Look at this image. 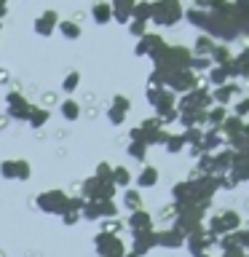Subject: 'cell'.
Returning a JSON list of instances; mask_svg holds the SVG:
<instances>
[{"label": "cell", "instance_id": "cell-58", "mask_svg": "<svg viewBox=\"0 0 249 257\" xmlns=\"http://www.w3.org/2000/svg\"><path fill=\"white\" fill-rule=\"evenodd\" d=\"M0 32H3V22H0Z\"/></svg>", "mask_w": 249, "mask_h": 257}, {"label": "cell", "instance_id": "cell-52", "mask_svg": "<svg viewBox=\"0 0 249 257\" xmlns=\"http://www.w3.org/2000/svg\"><path fill=\"white\" fill-rule=\"evenodd\" d=\"M110 104H115V107H120V110H132V99H129V96L126 94H115V96H112V102Z\"/></svg>", "mask_w": 249, "mask_h": 257}, {"label": "cell", "instance_id": "cell-3", "mask_svg": "<svg viewBox=\"0 0 249 257\" xmlns=\"http://www.w3.org/2000/svg\"><path fill=\"white\" fill-rule=\"evenodd\" d=\"M182 16H185L182 0H153L150 24H156V27H174V24L182 22Z\"/></svg>", "mask_w": 249, "mask_h": 257}, {"label": "cell", "instance_id": "cell-27", "mask_svg": "<svg viewBox=\"0 0 249 257\" xmlns=\"http://www.w3.org/2000/svg\"><path fill=\"white\" fill-rule=\"evenodd\" d=\"M126 222H129V230H150L153 228V217H150V212H145V209L129 212Z\"/></svg>", "mask_w": 249, "mask_h": 257}, {"label": "cell", "instance_id": "cell-14", "mask_svg": "<svg viewBox=\"0 0 249 257\" xmlns=\"http://www.w3.org/2000/svg\"><path fill=\"white\" fill-rule=\"evenodd\" d=\"M0 177H3V180L27 182L32 177V166H30V161H24V158H6V161H0Z\"/></svg>", "mask_w": 249, "mask_h": 257}, {"label": "cell", "instance_id": "cell-28", "mask_svg": "<svg viewBox=\"0 0 249 257\" xmlns=\"http://www.w3.org/2000/svg\"><path fill=\"white\" fill-rule=\"evenodd\" d=\"M206 19H209V11H206V8H196V6L185 8V16H182V22H188L190 27H196L198 32H204Z\"/></svg>", "mask_w": 249, "mask_h": 257}, {"label": "cell", "instance_id": "cell-6", "mask_svg": "<svg viewBox=\"0 0 249 257\" xmlns=\"http://www.w3.org/2000/svg\"><path fill=\"white\" fill-rule=\"evenodd\" d=\"M204 225L212 236H225V233L241 228V214L233 212V209H225V212H217V214H206Z\"/></svg>", "mask_w": 249, "mask_h": 257}, {"label": "cell", "instance_id": "cell-42", "mask_svg": "<svg viewBox=\"0 0 249 257\" xmlns=\"http://www.w3.org/2000/svg\"><path fill=\"white\" fill-rule=\"evenodd\" d=\"M212 62L214 64H225L233 56V51H230V43H214V48H212Z\"/></svg>", "mask_w": 249, "mask_h": 257}, {"label": "cell", "instance_id": "cell-24", "mask_svg": "<svg viewBox=\"0 0 249 257\" xmlns=\"http://www.w3.org/2000/svg\"><path fill=\"white\" fill-rule=\"evenodd\" d=\"M80 209H83V198H80V196L67 198V206L62 209L59 220H62L64 225H75V222H80Z\"/></svg>", "mask_w": 249, "mask_h": 257}, {"label": "cell", "instance_id": "cell-13", "mask_svg": "<svg viewBox=\"0 0 249 257\" xmlns=\"http://www.w3.org/2000/svg\"><path fill=\"white\" fill-rule=\"evenodd\" d=\"M153 110H156V115L164 120V123H174L177 118H180V110H177V94L174 91H169V88H164L158 96V102L153 104Z\"/></svg>", "mask_w": 249, "mask_h": 257}, {"label": "cell", "instance_id": "cell-44", "mask_svg": "<svg viewBox=\"0 0 249 257\" xmlns=\"http://www.w3.org/2000/svg\"><path fill=\"white\" fill-rule=\"evenodd\" d=\"M78 86H80V72L78 70H70L67 75L62 78V91L64 94H75Z\"/></svg>", "mask_w": 249, "mask_h": 257}, {"label": "cell", "instance_id": "cell-37", "mask_svg": "<svg viewBox=\"0 0 249 257\" xmlns=\"http://www.w3.org/2000/svg\"><path fill=\"white\" fill-rule=\"evenodd\" d=\"M120 201H123V206L129 209V212H134V209H142V190H137V188L120 190Z\"/></svg>", "mask_w": 249, "mask_h": 257}, {"label": "cell", "instance_id": "cell-19", "mask_svg": "<svg viewBox=\"0 0 249 257\" xmlns=\"http://www.w3.org/2000/svg\"><path fill=\"white\" fill-rule=\"evenodd\" d=\"M241 94V86L238 80H228V83L222 86H214L212 88V102L214 104H225V107H230L233 102H236V96Z\"/></svg>", "mask_w": 249, "mask_h": 257}, {"label": "cell", "instance_id": "cell-38", "mask_svg": "<svg viewBox=\"0 0 249 257\" xmlns=\"http://www.w3.org/2000/svg\"><path fill=\"white\" fill-rule=\"evenodd\" d=\"M48 118H51V112H48L46 107H38V104H32V110H30V115H27V123L32 128H43L48 123Z\"/></svg>", "mask_w": 249, "mask_h": 257}, {"label": "cell", "instance_id": "cell-56", "mask_svg": "<svg viewBox=\"0 0 249 257\" xmlns=\"http://www.w3.org/2000/svg\"><path fill=\"white\" fill-rule=\"evenodd\" d=\"M244 140H246V145H249V123L244 120Z\"/></svg>", "mask_w": 249, "mask_h": 257}, {"label": "cell", "instance_id": "cell-15", "mask_svg": "<svg viewBox=\"0 0 249 257\" xmlns=\"http://www.w3.org/2000/svg\"><path fill=\"white\" fill-rule=\"evenodd\" d=\"M30 110H32V102H27L22 96V91H8L6 94V112H8V118L11 120H24V123H27V115H30Z\"/></svg>", "mask_w": 249, "mask_h": 257}, {"label": "cell", "instance_id": "cell-23", "mask_svg": "<svg viewBox=\"0 0 249 257\" xmlns=\"http://www.w3.org/2000/svg\"><path fill=\"white\" fill-rule=\"evenodd\" d=\"M134 3H137V0H110V6H112V22L123 24V27H126V24L132 22Z\"/></svg>", "mask_w": 249, "mask_h": 257}, {"label": "cell", "instance_id": "cell-51", "mask_svg": "<svg viewBox=\"0 0 249 257\" xmlns=\"http://www.w3.org/2000/svg\"><path fill=\"white\" fill-rule=\"evenodd\" d=\"M161 91H164V88H161V86H150V83L145 86V99H148V104H150V107H153V104L158 102Z\"/></svg>", "mask_w": 249, "mask_h": 257}, {"label": "cell", "instance_id": "cell-10", "mask_svg": "<svg viewBox=\"0 0 249 257\" xmlns=\"http://www.w3.org/2000/svg\"><path fill=\"white\" fill-rule=\"evenodd\" d=\"M94 252L99 257H120L126 252V244H123V238H120L118 233L102 230V233L94 236Z\"/></svg>", "mask_w": 249, "mask_h": 257}, {"label": "cell", "instance_id": "cell-17", "mask_svg": "<svg viewBox=\"0 0 249 257\" xmlns=\"http://www.w3.org/2000/svg\"><path fill=\"white\" fill-rule=\"evenodd\" d=\"M62 16L54 11V8H46L40 16H35V22H32V30H35L38 38H51L56 32V24H59Z\"/></svg>", "mask_w": 249, "mask_h": 257}, {"label": "cell", "instance_id": "cell-55", "mask_svg": "<svg viewBox=\"0 0 249 257\" xmlns=\"http://www.w3.org/2000/svg\"><path fill=\"white\" fill-rule=\"evenodd\" d=\"M193 6H196V8H206V11H209V0H193Z\"/></svg>", "mask_w": 249, "mask_h": 257}, {"label": "cell", "instance_id": "cell-12", "mask_svg": "<svg viewBox=\"0 0 249 257\" xmlns=\"http://www.w3.org/2000/svg\"><path fill=\"white\" fill-rule=\"evenodd\" d=\"M217 244V236H212V233L206 230V225H198V228H193L188 236H185V249L196 257L201 252H209Z\"/></svg>", "mask_w": 249, "mask_h": 257}, {"label": "cell", "instance_id": "cell-40", "mask_svg": "<svg viewBox=\"0 0 249 257\" xmlns=\"http://www.w3.org/2000/svg\"><path fill=\"white\" fill-rule=\"evenodd\" d=\"M150 16H153V3H150V0H137L134 11H132V19H140V22L150 24Z\"/></svg>", "mask_w": 249, "mask_h": 257}, {"label": "cell", "instance_id": "cell-18", "mask_svg": "<svg viewBox=\"0 0 249 257\" xmlns=\"http://www.w3.org/2000/svg\"><path fill=\"white\" fill-rule=\"evenodd\" d=\"M150 249H156V230H132V249L129 252H134L137 257H145L150 252Z\"/></svg>", "mask_w": 249, "mask_h": 257}, {"label": "cell", "instance_id": "cell-54", "mask_svg": "<svg viewBox=\"0 0 249 257\" xmlns=\"http://www.w3.org/2000/svg\"><path fill=\"white\" fill-rule=\"evenodd\" d=\"M230 3H233L236 11H246V8H249V0H230Z\"/></svg>", "mask_w": 249, "mask_h": 257}, {"label": "cell", "instance_id": "cell-11", "mask_svg": "<svg viewBox=\"0 0 249 257\" xmlns=\"http://www.w3.org/2000/svg\"><path fill=\"white\" fill-rule=\"evenodd\" d=\"M67 193H64V190H43V193H38V196H35V206L40 209V212H43V214H56V217H59L62 214V209L64 206H67Z\"/></svg>", "mask_w": 249, "mask_h": 257}, {"label": "cell", "instance_id": "cell-41", "mask_svg": "<svg viewBox=\"0 0 249 257\" xmlns=\"http://www.w3.org/2000/svg\"><path fill=\"white\" fill-rule=\"evenodd\" d=\"M206 78H209V86H212V88L214 86H222V83H228V80H230L228 78V70H225L222 64H212V70L206 72Z\"/></svg>", "mask_w": 249, "mask_h": 257}, {"label": "cell", "instance_id": "cell-2", "mask_svg": "<svg viewBox=\"0 0 249 257\" xmlns=\"http://www.w3.org/2000/svg\"><path fill=\"white\" fill-rule=\"evenodd\" d=\"M150 62H153V67L166 70V72H172V70H190L193 51H190V46H172V43H166Z\"/></svg>", "mask_w": 249, "mask_h": 257}, {"label": "cell", "instance_id": "cell-47", "mask_svg": "<svg viewBox=\"0 0 249 257\" xmlns=\"http://www.w3.org/2000/svg\"><path fill=\"white\" fill-rule=\"evenodd\" d=\"M126 27H129V35H132V38L137 40V38H142L145 32L150 30V24H148V22H140V19H132V22L126 24Z\"/></svg>", "mask_w": 249, "mask_h": 257}, {"label": "cell", "instance_id": "cell-35", "mask_svg": "<svg viewBox=\"0 0 249 257\" xmlns=\"http://www.w3.org/2000/svg\"><path fill=\"white\" fill-rule=\"evenodd\" d=\"M230 115V110L225 107V104H212V107L206 110V126H214V128H220V123L225 118Z\"/></svg>", "mask_w": 249, "mask_h": 257}, {"label": "cell", "instance_id": "cell-29", "mask_svg": "<svg viewBox=\"0 0 249 257\" xmlns=\"http://www.w3.org/2000/svg\"><path fill=\"white\" fill-rule=\"evenodd\" d=\"M91 22L99 24V27H104L107 22H112V6H110V0H96V3L91 6Z\"/></svg>", "mask_w": 249, "mask_h": 257}, {"label": "cell", "instance_id": "cell-36", "mask_svg": "<svg viewBox=\"0 0 249 257\" xmlns=\"http://www.w3.org/2000/svg\"><path fill=\"white\" fill-rule=\"evenodd\" d=\"M148 150L150 148L142 140H129L126 153H129V158H132V161H137V164H145V161H148Z\"/></svg>", "mask_w": 249, "mask_h": 257}, {"label": "cell", "instance_id": "cell-33", "mask_svg": "<svg viewBox=\"0 0 249 257\" xmlns=\"http://www.w3.org/2000/svg\"><path fill=\"white\" fill-rule=\"evenodd\" d=\"M132 182H134V174L129 172L126 166H112V185H115L118 190L132 188Z\"/></svg>", "mask_w": 249, "mask_h": 257}, {"label": "cell", "instance_id": "cell-1", "mask_svg": "<svg viewBox=\"0 0 249 257\" xmlns=\"http://www.w3.org/2000/svg\"><path fill=\"white\" fill-rule=\"evenodd\" d=\"M206 35H212L214 40L220 43H230V40L241 38L238 35V22H236V8L233 3L222 11H209V19H206V27H204Z\"/></svg>", "mask_w": 249, "mask_h": 257}, {"label": "cell", "instance_id": "cell-57", "mask_svg": "<svg viewBox=\"0 0 249 257\" xmlns=\"http://www.w3.org/2000/svg\"><path fill=\"white\" fill-rule=\"evenodd\" d=\"M8 75H6V70H0V80H6Z\"/></svg>", "mask_w": 249, "mask_h": 257}, {"label": "cell", "instance_id": "cell-22", "mask_svg": "<svg viewBox=\"0 0 249 257\" xmlns=\"http://www.w3.org/2000/svg\"><path fill=\"white\" fill-rule=\"evenodd\" d=\"M161 180V172L156 166H142L140 172L134 174V185H137V190H150V188H156Z\"/></svg>", "mask_w": 249, "mask_h": 257}, {"label": "cell", "instance_id": "cell-9", "mask_svg": "<svg viewBox=\"0 0 249 257\" xmlns=\"http://www.w3.org/2000/svg\"><path fill=\"white\" fill-rule=\"evenodd\" d=\"M118 196V188L112 182H104L99 180V177H88V180H83V185H80V198L83 201H99V198H115Z\"/></svg>", "mask_w": 249, "mask_h": 257}, {"label": "cell", "instance_id": "cell-46", "mask_svg": "<svg viewBox=\"0 0 249 257\" xmlns=\"http://www.w3.org/2000/svg\"><path fill=\"white\" fill-rule=\"evenodd\" d=\"M212 64H214V62H212V56H193L190 70L198 75V72H209V70H212Z\"/></svg>", "mask_w": 249, "mask_h": 257}, {"label": "cell", "instance_id": "cell-31", "mask_svg": "<svg viewBox=\"0 0 249 257\" xmlns=\"http://www.w3.org/2000/svg\"><path fill=\"white\" fill-rule=\"evenodd\" d=\"M241 128H244V118H238V115H230L220 123V132H222V137H225V145H228V140L230 137H236V134H241Z\"/></svg>", "mask_w": 249, "mask_h": 257}, {"label": "cell", "instance_id": "cell-45", "mask_svg": "<svg viewBox=\"0 0 249 257\" xmlns=\"http://www.w3.org/2000/svg\"><path fill=\"white\" fill-rule=\"evenodd\" d=\"M126 115H129V112L115 107V104H110V107H107V123H112V126H123L126 123Z\"/></svg>", "mask_w": 249, "mask_h": 257}, {"label": "cell", "instance_id": "cell-50", "mask_svg": "<svg viewBox=\"0 0 249 257\" xmlns=\"http://www.w3.org/2000/svg\"><path fill=\"white\" fill-rule=\"evenodd\" d=\"M236 22H238V35L249 38V8L246 11H236Z\"/></svg>", "mask_w": 249, "mask_h": 257}, {"label": "cell", "instance_id": "cell-30", "mask_svg": "<svg viewBox=\"0 0 249 257\" xmlns=\"http://www.w3.org/2000/svg\"><path fill=\"white\" fill-rule=\"evenodd\" d=\"M214 43H217V40H214L212 35H206V32H198V38L193 40L190 51H193V56H209V54H212V48H214Z\"/></svg>", "mask_w": 249, "mask_h": 257}, {"label": "cell", "instance_id": "cell-34", "mask_svg": "<svg viewBox=\"0 0 249 257\" xmlns=\"http://www.w3.org/2000/svg\"><path fill=\"white\" fill-rule=\"evenodd\" d=\"M59 115L64 120H70V123H75V120L80 118V102H75L72 96H67V99L59 104Z\"/></svg>", "mask_w": 249, "mask_h": 257}, {"label": "cell", "instance_id": "cell-4", "mask_svg": "<svg viewBox=\"0 0 249 257\" xmlns=\"http://www.w3.org/2000/svg\"><path fill=\"white\" fill-rule=\"evenodd\" d=\"M120 214V206L115 204V198H99V201H83L80 209V220L96 222V220H112Z\"/></svg>", "mask_w": 249, "mask_h": 257}, {"label": "cell", "instance_id": "cell-16", "mask_svg": "<svg viewBox=\"0 0 249 257\" xmlns=\"http://www.w3.org/2000/svg\"><path fill=\"white\" fill-rule=\"evenodd\" d=\"M164 46H166L164 35H158V32H150V30H148L142 38H137V43H134V56H140V59H142V56H150V59H153V56H156Z\"/></svg>", "mask_w": 249, "mask_h": 257}, {"label": "cell", "instance_id": "cell-5", "mask_svg": "<svg viewBox=\"0 0 249 257\" xmlns=\"http://www.w3.org/2000/svg\"><path fill=\"white\" fill-rule=\"evenodd\" d=\"M212 104H214V102H212V88H209V86H201V83L193 88V91L177 96V110H180V112L209 110Z\"/></svg>", "mask_w": 249, "mask_h": 257}, {"label": "cell", "instance_id": "cell-20", "mask_svg": "<svg viewBox=\"0 0 249 257\" xmlns=\"http://www.w3.org/2000/svg\"><path fill=\"white\" fill-rule=\"evenodd\" d=\"M156 246L161 249H182L185 246V233H180L172 225V228H164V230H156Z\"/></svg>", "mask_w": 249, "mask_h": 257}, {"label": "cell", "instance_id": "cell-21", "mask_svg": "<svg viewBox=\"0 0 249 257\" xmlns=\"http://www.w3.org/2000/svg\"><path fill=\"white\" fill-rule=\"evenodd\" d=\"M228 177L236 185H244V182H249V158L246 156H241V153L236 150L233 153V164H230V172H228Z\"/></svg>", "mask_w": 249, "mask_h": 257}, {"label": "cell", "instance_id": "cell-32", "mask_svg": "<svg viewBox=\"0 0 249 257\" xmlns=\"http://www.w3.org/2000/svg\"><path fill=\"white\" fill-rule=\"evenodd\" d=\"M56 32H59L64 40H78L80 35H83L80 24H78V22H72V19H59V24H56Z\"/></svg>", "mask_w": 249, "mask_h": 257}, {"label": "cell", "instance_id": "cell-53", "mask_svg": "<svg viewBox=\"0 0 249 257\" xmlns=\"http://www.w3.org/2000/svg\"><path fill=\"white\" fill-rule=\"evenodd\" d=\"M236 59H238L241 64H244L246 70H249V46H244V48H241V51L236 54Z\"/></svg>", "mask_w": 249, "mask_h": 257}, {"label": "cell", "instance_id": "cell-48", "mask_svg": "<svg viewBox=\"0 0 249 257\" xmlns=\"http://www.w3.org/2000/svg\"><path fill=\"white\" fill-rule=\"evenodd\" d=\"M233 115H238V118H244L246 120V115H249V96H241V99H236L233 102V107H228Z\"/></svg>", "mask_w": 249, "mask_h": 257}, {"label": "cell", "instance_id": "cell-8", "mask_svg": "<svg viewBox=\"0 0 249 257\" xmlns=\"http://www.w3.org/2000/svg\"><path fill=\"white\" fill-rule=\"evenodd\" d=\"M140 140L148 145V148H156V145H164L166 142V137H169V128L166 123L161 120L158 115H153V118H145L140 126Z\"/></svg>", "mask_w": 249, "mask_h": 257}, {"label": "cell", "instance_id": "cell-49", "mask_svg": "<svg viewBox=\"0 0 249 257\" xmlns=\"http://www.w3.org/2000/svg\"><path fill=\"white\" fill-rule=\"evenodd\" d=\"M94 177H99V180H104V182H112V166L107 164V161H99L96 169H94Z\"/></svg>", "mask_w": 249, "mask_h": 257}, {"label": "cell", "instance_id": "cell-25", "mask_svg": "<svg viewBox=\"0 0 249 257\" xmlns=\"http://www.w3.org/2000/svg\"><path fill=\"white\" fill-rule=\"evenodd\" d=\"M201 148H204V153H214V150L225 148V137H222L220 128L206 126L204 128V140H201Z\"/></svg>", "mask_w": 249, "mask_h": 257}, {"label": "cell", "instance_id": "cell-7", "mask_svg": "<svg viewBox=\"0 0 249 257\" xmlns=\"http://www.w3.org/2000/svg\"><path fill=\"white\" fill-rule=\"evenodd\" d=\"M198 83H201V80H198V75H196L193 70H172V72L164 70V88L174 91L177 96L193 91Z\"/></svg>", "mask_w": 249, "mask_h": 257}, {"label": "cell", "instance_id": "cell-26", "mask_svg": "<svg viewBox=\"0 0 249 257\" xmlns=\"http://www.w3.org/2000/svg\"><path fill=\"white\" fill-rule=\"evenodd\" d=\"M233 153L236 150H230L228 145L220 150H214L212 153V164H214V174H228L230 172V164H233Z\"/></svg>", "mask_w": 249, "mask_h": 257}, {"label": "cell", "instance_id": "cell-39", "mask_svg": "<svg viewBox=\"0 0 249 257\" xmlns=\"http://www.w3.org/2000/svg\"><path fill=\"white\" fill-rule=\"evenodd\" d=\"M161 148H164L169 156H177V153H182L185 148H188V145H185V140H182V132H177V134H172L169 132V137H166V142L161 145Z\"/></svg>", "mask_w": 249, "mask_h": 257}, {"label": "cell", "instance_id": "cell-43", "mask_svg": "<svg viewBox=\"0 0 249 257\" xmlns=\"http://www.w3.org/2000/svg\"><path fill=\"white\" fill-rule=\"evenodd\" d=\"M182 140L188 148H193V145H201V140H204V128L201 126H188V128H182Z\"/></svg>", "mask_w": 249, "mask_h": 257}]
</instances>
